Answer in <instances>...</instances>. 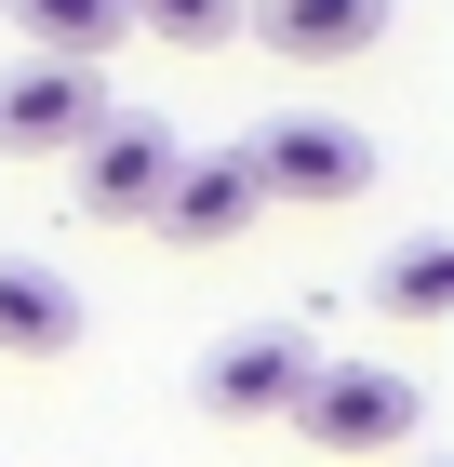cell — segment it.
Segmentation results:
<instances>
[{
	"label": "cell",
	"instance_id": "1",
	"mask_svg": "<svg viewBox=\"0 0 454 467\" xmlns=\"http://www.w3.org/2000/svg\"><path fill=\"white\" fill-rule=\"evenodd\" d=\"M294 428H308L321 454H401V441L428 428V388L387 374V360H321L308 388H294Z\"/></svg>",
	"mask_w": 454,
	"mask_h": 467
},
{
	"label": "cell",
	"instance_id": "2",
	"mask_svg": "<svg viewBox=\"0 0 454 467\" xmlns=\"http://www.w3.org/2000/svg\"><path fill=\"white\" fill-rule=\"evenodd\" d=\"M254 201H308V214H334V201H361L375 187V134H348V120H268V134L241 147Z\"/></svg>",
	"mask_w": 454,
	"mask_h": 467
},
{
	"label": "cell",
	"instance_id": "3",
	"mask_svg": "<svg viewBox=\"0 0 454 467\" xmlns=\"http://www.w3.org/2000/svg\"><path fill=\"white\" fill-rule=\"evenodd\" d=\"M174 161H187V147L161 134V120H121V108H107L94 134H80V214H94V227H147L161 187H174Z\"/></svg>",
	"mask_w": 454,
	"mask_h": 467
},
{
	"label": "cell",
	"instance_id": "4",
	"mask_svg": "<svg viewBox=\"0 0 454 467\" xmlns=\"http://www.w3.org/2000/svg\"><path fill=\"white\" fill-rule=\"evenodd\" d=\"M94 120H107V80L94 67H54V54L0 67V161H54V147H80Z\"/></svg>",
	"mask_w": 454,
	"mask_h": 467
},
{
	"label": "cell",
	"instance_id": "5",
	"mask_svg": "<svg viewBox=\"0 0 454 467\" xmlns=\"http://www.w3.org/2000/svg\"><path fill=\"white\" fill-rule=\"evenodd\" d=\"M308 374H321L308 334H227V348L201 360V414H214V428H268V414H294Z\"/></svg>",
	"mask_w": 454,
	"mask_h": 467
},
{
	"label": "cell",
	"instance_id": "6",
	"mask_svg": "<svg viewBox=\"0 0 454 467\" xmlns=\"http://www.w3.org/2000/svg\"><path fill=\"white\" fill-rule=\"evenodd\" d=\"M268 214L254 201V174H241V147H214V161H174V187H161V241H187V254H214V241H241V227Z\"/></svg>",
	"mask_w": 454,
	"mask_h": 467
},
{
	"label": "cell",
	"instance_id": "7",
	"mask_svg": "<svg viewBox=\"0 0 454 467\" xmlns=\"http://www.w3.org/2000/svg\"><path fill=\"white\" fill-rule=\"evenodd\" d=\"M80 348V281L40 254H0V360H68Z\"/></svg>",
	"mask_w": 454,
	"mask_h": 467
},
{
	"label": "cell",
	"instance_id": "8",
	"mask_svg": "<svg viewBox=\"0 0 454 467\" xmlns=\"http://www.w3.org/2000/svg\"><path fill=\"white\" fill-rule=\"evenodd\" d=\"M375 40H387V0H268V54H294V67H348Z\"/></svg>",
	"mask_w": 454,
	"mask_h": 467
},
{
	"label": "cell",
	"instance_id": "9",
	"mask_svg": "<svg viewBox=\"0 0 454 467\" xmlns=\"http://www.w3.org/2000/svg\"><path fill=\"white\" fill-rule=\"evenodd\" d=\"M0 14H14V40H27V54H54V67H107V54H121V0H0Z\"/></svg>",
	"mask_w": 454,
	"mask_h": 467
},
{
	"label": "cell",
	"instance_id": "10",
	"mask_svg": "<svg viewBox=\"0 0 454 467\" xmlns=\"http://www.w3.org/2000/svg\"><path fill=\"white\" fill-rule=\"evenodd\" d=\"M375 307H387V321H441V307H454V241H401L375 267Z\"/></svg>",
	"mask_w": 454,
	"mask_h": 467
},
{
	"label": "cell",
	"instance_id": "11",
	"mask_svg": "<svg viewBox=\"0 0 454 467\" xmlns=\"http://www.w3.org/2000/svg\"><path fill=\"white\" fill-rule=\"evenodd\" d=\"M121 27L174 40V54H214V40H241V0H121Z\"/></svg>",
	"mask_w": 454,
	"mask_h": 467
}]
</instances>
